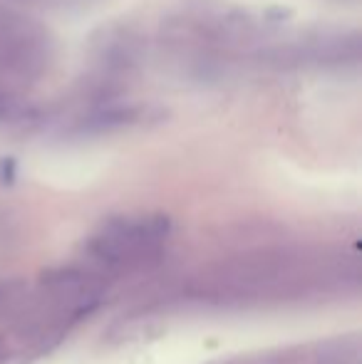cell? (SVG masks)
Instances as JSON below:
<instances>
[{
    "mask_svg": "<svg viewBox=\"0 0 362 364\" xmlns=\"http://www.w3.org/2000/svg\"><path fill=\"white\" fill-rule=\"evenodd\" d=\"M169 235V218H119L100 230L87 243L92 258L107 268H129L159 253L161 243Z\"/></svg>",
    "mask_w": 362,
    "mask_h": 364,
    "instance_id": "cell-1",
    "label": "cell"
},
{
    "mask_svg": "<svg viewBox=\"0 0 362 364\" xmlns=\"http://www.w3.org/2000/svg\"><path fill=\"white\" fill-rule=\"evenodd\" d=\"M48 65V38L15 13H0V70L18 77H33Z\"/></svg>",
    "mask_w": 362,
    "mask_h": 364,
    "instance_id": "cell-2",
    "label": "cell"
},
{
    "mask_svg": "<svg viewBox=\"0 0 362 364\" xmlns=\"http://www.w3.org/2000/svg\"><path fill=\"white\" fill-rule=\"evenodd\" d=\"M139 112L134 107H124V105H110L105 109L92 112L87 119L80 124V132L85 134H107V132H117L122 127H129L137 122Z\"/></svg>",
    "mask_w": 362,
    "mask_h": 364,
    "instance_id": "cell-3",
    "label": "cell"
},
{
    "mask_svg": "<svg viewBox=\"0 0 362 364\" xmlns=\"http://www.w3.org/2000/svg\"><path fill=\"white\" fill-rule=\"evenodd\" d=\"M25 105H23V97L8 87L5 82H0V122H13L23 114Z\"/></svg>",
    "mask_w": 362,
    "mask_h": 364,
    "instance_id": "cell-4",
    "label": "cell"
}]
</instances>
